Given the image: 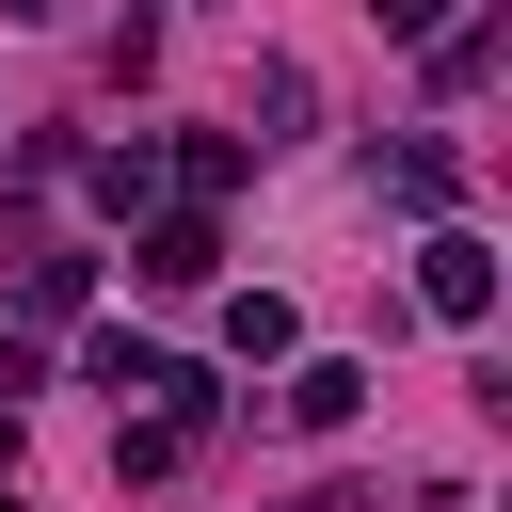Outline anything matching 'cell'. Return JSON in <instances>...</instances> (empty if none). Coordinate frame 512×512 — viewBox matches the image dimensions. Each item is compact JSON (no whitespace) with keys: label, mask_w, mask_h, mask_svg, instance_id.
<instances>
[{"label":"cell","mask_w":512,"mask_h":512,"mask_svg":"<svg viewBox=\"0 0 512 512\" xmlns=\"http://www.w3.org/2000/svg\"><path fill=\"white\" fill-rule=\"evenodd\" d=\"M416 304H432V320H480V304H496V256H480L464 224H432V240H416Z\"/></svg>","instance_id":"6da1fadb"},{"label":"cell","mask_w":512,"mask_h":512,"mask_svg":"<svg viewBox=\"0 0 512 512\" xmlns=\"http://www.w3.org/2000/svg\"><path fill=\"white\" fill-rule=\"evenodd\" d=\"M208 256H224V240H208V208H176V224H144V240H128V272H144V288H208Z\"/></svg>","instance_id":"7a4b0ae2"},{"label":"cell","mask_w":512,"mask_h":512,"mask_svg":"<svg viewBox=\"0 0 512 512\" xmlns=\"http://www.w3.org/2000/svg\"><path fill=\"white\" fill-rule=\"evenodd\" d=\"M352 400H368V368H352V352L288 368V432H352Z\"/></svg>","instance_id":"3957f363"},{"label":"cell","mask_w":512,"mask_h":512,"mask_svg":"<svg viewBox=\"0 0 512 512\" xmlns=\"http://www.w3.org/2000/svg\"><path fill=\"white\" fill-rule=\"evenodd\" d=\"M192 432H208V416H176V400H160V416H128V432H112V480H176V464H192Z\"/></svg>","instance_id":"277c9868"},{"label":"cell","mask_w":512,"mask_h":512,"mask_svg":"<svg viewBox=\"0 0 512 512\" xmlns=\"http://www.w3.org/2000/svg\"><path fill=\"white\" fill-rule=\"evenodd\" d=\"M384 192H400V208H448L464 160H448V144H384Z\"/></svg>","instance_id":"5b68a950"},{"label":"cell","mask_w":512,"mask_h":512,"mask_svg":"<svg viewBox=\"0 0 512 512\" xmlns=\"http://www.w3.org/2000/svg\"><path fill=\"white\" fill-rule=\"evenodd\" d=\"M480 80H496V16H464V32L432 48V96H480Z\"/></svg>","instance_id":"8992f818"},{"label":"cell","mask_w":512,"mask_h":512,"mask_svg":"<svg viewBox=\"0 0 512 512\" xmlns=\"http://www.w3.org/2000/svg\"><path fill=\"white\" fill-rule=\"evenodd\" d=\"M224 352H240V368H272V352H288V304H272V288H240V304H224Z\"/></svg>","instance_id":"52a82bcc"},{"label":"cell","mask_w":512,"mask_h":512,"mask_svg":"<svg viewBox=\"0 0 512 512\" xmlns=\"http://www.w3.org/2000/svg\"><path fill=\"white\" fill-rule=\"evenodd\" d=\"M368 16H384V32H432V0H368Z\"/></svg>","instance_id":"ba28073f"},{"label":"cell","mask_w":512,"mask_h":512,"mask_svg":"<svg viewBox=\"0 0 512 512\" xmlns=\"http://www.w3.org/2000/svg\"><path fill=\"white\" fill-rule=\"evenodd\" d=\"M0 480H16V416H0Z\"/></svg>","instance_id":"9c48e42d"},{"label":"cell","mask_w":512,"mask_h":512,"mask_svg":"<svg viewBox=\"0 0 512 512\" xmlns=\"http://www.w3.org/2000/svg\"><path fill=\"white\" fill-rule=\"evenodd\" d=\"M0 16H64V0H0Z\"/></svg>","instance_id":"30bf717a"}]
</instances>
